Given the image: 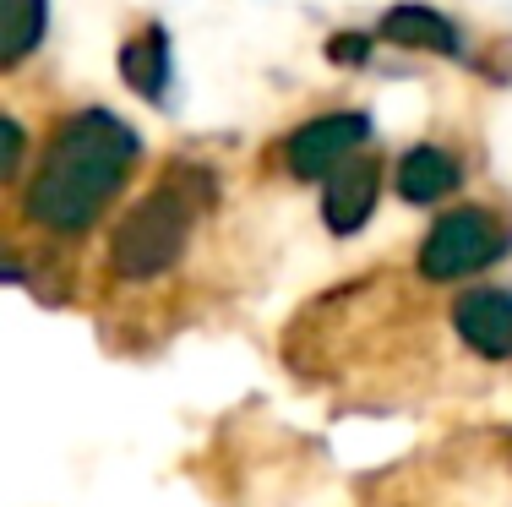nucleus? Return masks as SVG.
<instances>
[{"label":"nucleus","mask_w":512,"mask_h":507,"mask_svg":"<svg viewBox=\"0 0 512 507\" xmlns=\"http://www.w3.org/2000/svg\"><path fill=\"white\" fill-rule=\"evenodd\" d=\"M393 186L404 202H414V208H431V202H442L458 191V159L447 148H414L398 159Z\"/></svg>","instance_id":"obj_7"},{"label":"nucleus","mask_w":512,"mask_h":507,"mask_svg":"<svg viewBox=\"0 0 512 507\" xmlns=\"http://www.w3.org/2000/svg\"><path fill=\"white\" fill-rule=\"evenodd\" d=\"M213 197H218V180L207 175V169H197V164L164 169L148 197L131 202L126 219L115 224V235H109V268L131 284L169 273L180 262V251H186L197 213Z\"/></svg>","instance_id":"obj_2"},{"label":"nucleus","mask_w":512,"mask_h":507,"mask_svg":"<svg viewBox=\"0 0 512 507\" xmlns=\"http://www.w3.org/2000/svg\"><path fill=\"white\" fill-rule=\"evenodd\" d=\"M382 33L393 44H404V50H436V55H458L463 50L458 28L431 6H393L382 17Z\"/></svg>","instance_id":"obj_9"},{"label":"nucleus","mask_w":512,"mask_h":507,"mask_svg":"<svg viewBox=\"0 0 512 507\" xmlns=\"http://www.w3.org/2000/svg\"><path fill=\"white\" fill-rule=\"evenodd\" d=\"M0 279H6V284H11V279H22V262H11L6 251H0Z\"/></svg>","instance_id":"obj_13"},{"label":"nucleus","mask_w":512,"mask_h":507,"mask_svg":"<svg viewBox=\"0 0 512 507\" xmlns=\"http://www.w3.org/2000/svg\"><path fill=\"white\" fill-rule=\"evenodd\" d=\"M22 159H28V131H22L11 115H0V186L22 169Z\"/></svg>","instance_id":"obj_11"},{"label":"nucleus","mask_w":512,"mask_h":507,"mask_svg":"<svg viewBox=\"0 0 512 507\" xmlns=\"http://www.w3.org/2000/svg\"><path fill=\"white\" fill-rule=\"evenodd\" d=\"M131 164H137V137L126 120L109 110L71 115L39 159V175L28 186V219L55 235H77L115 202Z\"/></svg>","instance_id":"obj_1"},{"label":"nucleus","mask_w":512,"mask_h":507,"mask_svg":"<svg viewBox=\"0 0 512 507\" xmlns=\"http://www.w3.org/2000/svg\"><path fill=\"white\" fill-rule=\"evenodd\" d=\"M453 328L463 333V344L485 360H507L512 355V295L507 289H469L453 306Z\"/></svg>","instance_id":"obj_6"},{"label":"nucleus","mask_w":512,"mask_h":507,"mask_svg":"<svg viewBox=\"0 0 512 507\" xmlns=\"http://www.w3.org/2000/svg\"><path fill=\"white\" fill-rule=\"evenodd\" d=\"M376 191H382V164L365 159V153H349V159L327 175V186H322V219H327V229H333V235H355V229L371 219Z\"/></svg>","instance_id":"obj_5"},{"label":"nucleus","mask_w":512,"mask_h":507,"mask_svg":"<svg viewBox=\"0 0 512 507\" xmlns=\"http://www.w3.org/2000/svg\"><path fill=\"white\" fill-rule=\"evenodd\" d=\"M371 137V120L355 115V110H338V115H316L295 137L284 142V159H289V175L300 180H327L349 153H360V142Z\"/></svg>","instance_id":"obj_4"},{"label":"nucleus","mask_w":512,"mask_h":507,"mask_svg":"<svg viewBox=\"0 0 512 507\" xmlns=\"http://www.w3.org/2000/svg\"><path fill=\"white\" fill-rule=\"evenodd\" d=\"M502 251H507V229L496 224L491 213L458 208V213H447V219L431 224V235H425V246H420V273L436 284L469 279V273L491 268Z\"/></svg>","instance_id":"obj_3"},{"label":"nucleus","mask_w":512,"mask_h":507,"mask_svg":"<svg viewBox=\"0 0 512 507\" xmlns=\"http://www.w3.org/2000/svg\"><path fill=\"white\" fill-rule=\"evenodd\" d=\"M120 77H126V88L142 93L148 104H158L169 93V39H164L158 22H148L131 44H120Z\"/></svg>","instance_id":"obj_8"},{"label":"nucleus","mask_w":512,"mask_h":507,"mask_svg":"<svg viewBox=\"0 0 512 507\" xmlns=\"http://www.w3.org/2000/svg\"><path fill=\"white\" fill-rule=\"evenodd\" d=\"M44 39V0H0V71L39 50Z\"/></svg>","instance_id":"obj_10"},{"label":"nucleus","mask_w":512,"mask_h":507,"mask_svg":"<svg viewBox=\"0 0 512 507\" xmlns=\"http://www.w3.org/2000/svg\"><path fill=\"white\" fill-rule=\"evenodd\" d=\"M365 50H371L365 39H333V44H327V55H333L338 66H360V60H365Z\"/></svg>","instance_id":"obj_12"}]
</instances>
